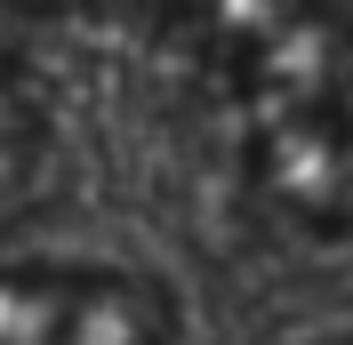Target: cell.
I'll list each match as a JSON object with an SVG mask.
<instances>
[{
    "instance_id": "1",
    "label": "cell",
    "mask_w": 353,
    "mask_h": 345,
    "mask_svg": "<svg viewBox=\"0 0 353 345\" xmlns=\"http://www.w3.org/2000/svg\"><path fill=\"white\" fill-rule=\"evenodd\" d=\"M0 345H169V305L129 273H0Z\"/></svg>"
}]
</instances>
